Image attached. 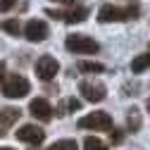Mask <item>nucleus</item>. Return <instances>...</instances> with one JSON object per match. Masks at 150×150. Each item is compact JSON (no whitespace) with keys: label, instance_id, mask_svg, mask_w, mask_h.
<instances>
[{"label":"nucleus","instance_id":"4468645a","mask_svg":"<svg viewBox=\"0 0 150 150\" xmlns=\"http://www.w3.org/2000/svg\"><path fill=\"white\" fill-rule=\"evenodd\" d=\"M76 67H79V71H88V74H100V71H105V67H103L100 62H88V60H81Z\"/></svg>","mask_w":150,"mask_h":150},{"label":"nucleus","instance_id":"423d86ee","mask_svg":"<svg viewBox=\"0 0 150 150\" xmlns=\"http://www.w3.org/2000/svg\"><path fill=\"white\" fill-rule=\"evenodd\" d=\"M60 71V62L50 57V55H43V57L36 60V74H38V79L41 81H50L55 79V74Z\"/></svg>","mask_w":150,"mask_h":150},{"label":"nucleus","instance_id":"6e6552de","mask_svg":"<svg viewBox=\"0 0 150 150\" xmlns=\"http://www.w3.org/2000/svg\"><path fill=\"white\" fill-rule=\"evenodd\" d=\"M48 17H52V19H64L67 24H81L86 22V17H88V10L86 7H74L69 12H60V10H45Z\"/></svg>","mask_w":150,"mask_h":150},{"label":"nucleus","instance_id":"b1692460","mask_svg":"<svg viewBox=\"0 0 150 150\" xmlns=\"http://www.w3.org/2000/svg\"><path fill=\"white\" fill-rule=\"evenodd\" d=\"M0 150H12V148H0Z\"/></svg>","mask_w":150,"mask_h":150},{"label":"nucleus","instance_id":"20e7f679","mask_svg":"<svg viewBox=\"0 0 150 150\" xmlns=\"http://www.w3.org/2000/svg\"><path fill=\"white\" fill-rule=\"evenodd\" d=\"M79 129H91V131H110L112 129V117L107 112H91V115L79 119Z\"/></svg>","mask_w":150,"mask_h":150},{"label":"nucleus","instance_id":"0eeeda50","mask_svg":"<svg viewBox=\"0 0 150 150\" xmlns=\"http://www.w3.org/2000/svg\"><path fill=\"white\" fill-rule=\"evenodd\" d=\"M48 24L43 22V19H31V22H26V26H24V36H26V41H31V43H41V41H45L48 38Z\"/></svg>","mask_w":150,"mask_h":150},{"label":"nucleus","instance_id":"39448f33","mask_svg":"<svg viewBox=\"0 0 150 150\" xmlns=\"http://www.w3.org/2000/svg\"><path fill=\"white\" fill-rule=\"evenodd\" d=\"M79 93L83 96V100H88V103H103L105 96H107V88L100 81H81L79 83Z\"/></svg>","mask_w":150,"mask_h":150},{"label":"nucleus","instance_id":"ddd939ff","mask_svg":"<svg viewBox=\"0 0 150 150\" xmlns=\"http://www.w3.org/2000/svg\"><path fill=\"white\" fill-rule=\"evenodd\" d=\"M148 67H150V55H138V57L131 60V71H134V74H141Z\"/></svg>","mask_w":150,"mask_h":150},{"label":"nucleus","instance_id":"f257e3e1","mask_svg":"<svg viewBox=\"0 0 150 150\" xmlns=\"http://www.w3.org/2000/svg\"><path fill=\"white\" fill-rule=\"evenodd\" d=\"M141 14L138 5H126V7H115V5H103L98 12V22H126V19H136Z\"/></svg>","mask_w":150,"mask_h":150},{"label":"nucleus","instance_id":"9b49d317","mask_svg":"<svg viewBox=\"0 0 150 150\" xmlns=\"http://www.w3.org/2000/svg\"><path fill=\"white\" fill-rule=\"evenodd\" d=\"M29 112L41 122H50L52 119V107H50V103L45 98H33L29 103Z\"/></svg>","mask_w":150,"mask_h":150},{"label":"nucleus","instance_id":"a211bd4d","mask_svg":"<svg viewBox=\"0 0 150 150\" xmlns=\"http://www.w3.org/2000/svg\"><path fill=\"white\" fill-rule=\"evenodd\" d=\"M110 141L115 143V145L122 143V141H124V131H122V129H112V131H110Z\"/></svg>","mask_w":150,"mask_h":150},{"label":"nucleus","instance_id":"2eb2a0df","mask_svg":"<svg viewBox=\"0 0 150 150\" xmlns=\"http://www.w3.org/2000/svg\"><path fill=\"white\" fill-rule=\"evenodd\" d=\"M0 29L7 31V33H12V36H19V31H22V26H19L17 19H3V22H0Z\"/></svg>","mask_w":150,"mask_h":150},{"label":"nucleus","instance_id":"9d476101","mask_svg":"<svg viewBox=\"0 0 150 150\" xmlns=\"http://www.w3.org/2000/svg\"><path fill=\"white\" fill-rule=\"evenodd\" d=\"M19 117H22V110H17V107H3L0 110V138L7 136V131L17 124Z\"/></svg>","mask_w":150,"mask_h":150},{"label":"nucleus","instance_id":"f8f14e48","mask_svg":"<svg viewBox=\"0 0 150 150\" xmlns=\"http://www.w3.org/2000/svg\"><path fill=\"white\" fill-rule=\"evenodd\" d=\"M126 129L131 131V134H136V131L141 129V112L138 107H131L129 115H126Z\"/></svg>","mask_w":150,"mask_h":150},{"label":"nucleus","instance_id":"4be33fe9","mask_svg":"<svg viewBox=\"0 0 150 150\" xmlns=\"http://www.w3.org/2000/svg\"><path fill=\"white\" fill-rule=\"evenodd\" d=\"M55 3H64V5H71L74 0H55Z\"/></svg>","mask_w":150,"mask_h":150},{"label":"nucleus","instance_id":"7ed1b4c3","mask_svg":"<svg viewBox=\"0 0 150 150\" xmlns=\"http://www.w3.org/2000/svg\"><path fill=\"white\" fill-rule=\"evenodd\" d=\"M31 91V86H29V81L22 76V74H10V76L5 79V83H3V96L5 98H24L26 93Z\"/></svg>","mask_w":150,"mask_h":150},{"label":"nucleus","instance_id":"6ab92c4d","mask_svg":"<svg viewBox=\"0 0 150 150\" xmlns=\"http://www.w3.org/2000/svg\"><path fill=\"white\" fill-rule=\"evenodd\" d=\"M17 0H0V12H10Z\"/></svg>","mask_w":150,"mask_h":150},{"label":"nucleus","instance_id":"1a4fd4ad","mask_svg":"<svg viewBox=\"0 0 150 150\" xmlns=\"http://www.w3.org/2000/svg\"><path fill=\"white\" fill-rule=\"evenodd\" d=\"M17 138H19L22 143L38 145V143H43V138H45V131H43L41 126H36V124H24V126H19V131H17Z\"/></svg>","mask_w":150,"mask_h":150},{"label":"nucleus","instance_id":"f03ea898","mask_svg":"<svg viewBox=\"0 0 150 150\" xmlns=\"http://www.w3.org/2000/svg\"><path fill=\"white\" fill-rule=\"evenodd\" d=\"M64 45H67V50L76 52V55H93V52H98V43L93 41L91 36H86V33H74V36H67Z\"/></svg>","mask_w":150,"mask_h":150},{"label":"nucleus","instance_id":"aec40b11","mask_svg":"<svg viewBox=\"0 0 150 150\" xmlns=\"http://www.w3.org/2000/svg\"><path fill=\"white\" fill-rule=\"evenodd\" d=\"M64 105H67V110H71V112H74V110H79V107H81V100H76V98H69Z\"/></svg>","mask_w":150,"mask_h":150},{"label":"nucleus","instance_id":"412c9836","mask_svg":"<svg viewBox=\"0 0 150 150\" xmlns=\"http://www.w3.org/2000/svg\"><path fill=\"white\" fill-rule=\"evenodd\" d=\"M5 79V62H0V81Z\"/></svg>","mask_w":150,"mask_h":150},{"label":"nucleus","instance_id":"dca6fc26","mask_svg":"<svg viewBox=\"0 0 150 150\" xmlns=\"http://www.w3.org/2000/svg\"><path fill=\"white\" fill-rule=\"evenodd\" d=\"M48 150H79L76 141H71V138H64V141H55Z\"/></svg>","mask_w":150,"mask_h":150},{"label":"nucleus","instance_id":"f3484780","mask_svg":"<svg viewBox=\"0 0 150 150\" xmlns=\"http://www.w3.org/2000/svg\"><path fill=\"white\" fill-rule=\"evenodd\" d=\"M83 150H107V145L100 138H96V136H88L83 141Z\"/></svg>","mask_w":150,"mask_h":150},{"label":"nucleus","instance_id":"5701e85b","mask_svg":"<svg viewBox=\"0 0 150 150\" xmlns=\"http://www.w3.org/2000/svg\"><path fill=\"white\" fill-rule=\"evenodd\" d=\"M145 107H148V112H150V98H148V103H145Z\"/></svg>","mask_w":150,"mask_h":150}]
</instances>
